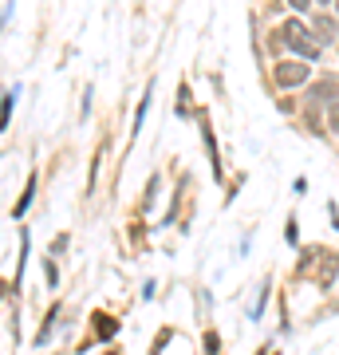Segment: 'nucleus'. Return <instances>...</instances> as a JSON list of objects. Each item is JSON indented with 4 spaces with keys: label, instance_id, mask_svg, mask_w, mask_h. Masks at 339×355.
<instances>
[{
    "label": "nucleus",
    "instance_id": "39448f33",
    "mask_svg": "<svg viewBox=\"0 0 339 355\" xmlns=\"http://www.w3.org/2000/svg\"><path fill=\"white\" fill-rule=\"evenodd\" d=\"M331 130H339V103L331 107Z\"/></svg>",
    "mask_w": 339,
    "mask_h": 355
},
{
    "label": "nucleus",
    "instance_id": "f257e3e1",
    "mask_svg": "<svg viewBox=\"0 0 339 355\" xmlns=\"http://www.w3.org/2000/svg\"><path fill=\"white\" fill-rule=\"evenodd\" d=\"M280 44H284V48H292L296 51V56H300V60H316V56H320V40H316V36L307 32L304 24H300V20H288V24H280Z\"/></svg>",
    "mask_w": 339,
    "mask_h": 355
},
{
    "label": "nucleus",
    "instance_id": "f03ea898",
    "mask_svg": "<svg viewBox=\"0 0 339 355\" xmlns=\"http://www.w3.org/2000/svg\"><path fill=\"white\" fill-rule=\"evenodd\" d=\"M276 83L280 87H300V83L307 79V67L304 64H296V60H284V64H276Z\"/></svg>",
    "mask_w": 339,
    "mask_h": 355
},
{
    "label": "nucleus",
    "instance_id": "20e7f679",
    "mask_svg": "<svg viewBox=\"0 0 339 355\" xmlns=\"http://www.w3.org/2000/svg\"><path fill=\"white\" fill-rule=\"evenodd\" d=\"M99 332H103V336H114V320L107 323V316H99Z\"/></svg>",
    "mask_w": 339,
    "mask_h": 355
},
{
    "label": "nucleus",
    "instance_id": "423d86ee",
    "mask_svg": "<svg viewBox=\"0 0 339 355\" xmlns=\"http://www.w3.org/2000/svg\"><path fill=\"white\" fill-rule=\"evenodd\" d=\"M336 16H339V4H336Z\"/></svg>",
    "mask_w": 339,
    "mask_h": 355
},
{
    "label": "nucleus",
    "instance_id": "7ed1b4c3",
    "mask_svg": "<svg viewBox=\"0 0 339 355\" xmlns=\"http://www.w3.org/2000/svg\"><path fill=\"white\" fill-rule=\"evenodd\" d=\"M316 32H320V44H323V40H331V36H336V20H331V16H316Z\"/></svg>",
    "mask_w": 339,
    "mask_h": 355
}]
</instances>
